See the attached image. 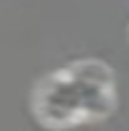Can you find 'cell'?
Returning a JSON list of instances; mask_svg holds the SVG:
<instances>
[{
	"instance_id": "cell-1",
	"label": "cell",
	"mask_w": 129,
	"mask_h": 131,
	"mask_svg": "<svg viewBox=\"0 0 129 131\" xmlns=\"http://www.w3.org/2000/svg\"><path fill=\"white\" fill-rule=\"evenodd\" d=\"M116 105L113 76L103 63H74L42 79L32 97L34 115L48 128H71L105 118Z\"/></svg>"
}]
</instances>
